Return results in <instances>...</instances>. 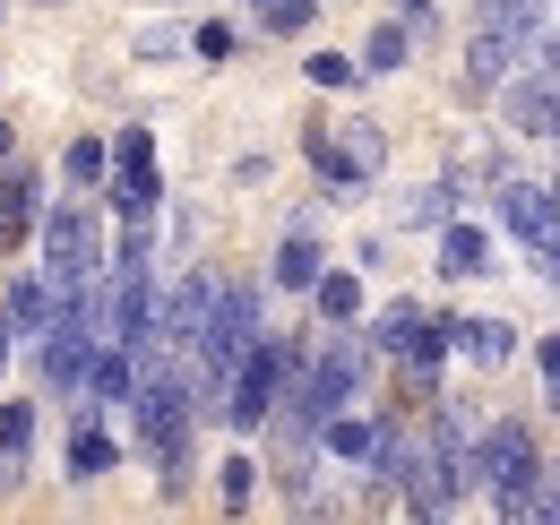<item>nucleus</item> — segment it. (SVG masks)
<instances>
[{"mask_svg":"<svg viewBox=\"0 0 560 525\" xmlns=\"http://www.w3.org/2000/svg\"><path fill=\"white\" fill-rule=\"evenodd\" d=\"M311 311H319V328H362V267H319Z\"/></svg>","mask_w":560,"mask_h":525,"instance_id":"nucleus-11","label":"nucleus"},{"mask_svg":"<svg viewBox=\"0 0 560 525\" xmlns=\"http://www.w3.org/2000/svg\"><path fill=\"white\" fill-rule=\"evenodd\" d=\"M173 52H190L182 26H139V61H173Z\"/></svg>","mask_w":560,"mask_h":525,"instance_id":"nucleus-26","label":"nucleus"},{"mask_svg":"<svg viewBox=\"0 0 560 525\" xmlns=\"http://www.w3.org/2000/svg\"><path fill=\"white\" fill-rule=\"evenodd\" d=\"M544 198H552V207H560V173H552V182H544Z\"/></svg>","mask_w":560,"mask_h":525,"instance_id":"nucleus-32","label":"nucleus"},{"mask_svg":"<svg viewBox=\"0 0 560 525\" xmlns=\"http://www.w3.org/2000/svg\"><path fill=\"white\" fill-rule=\"evenodd\" d=\"M491 233L483 224H466V215H448L440 224V276H491Z\"/></svg>","mask_w":560,"mask_h":525,"instance_id":"nucleus-14","label":"nucleus"},{"mask_svg":"<svg viewBox=\"0 0 560 525\" xmlns=\"http://www.w3.org/2000/svg\"><path fill=\"white\" fill-rule=\"evenodd\" d=\"M215 491H224V509H250V491H259V457H224Z\"/></svg>","mask_w":560,"mask_h":525,"instance_id":"nucleus-22","label":"nucleus"},{"mask_svg":"<svg viewBox=\"0 0 560 525\" xmlns=\"http://www.w3.org/2000/svg\"><path fill=\"white\" fill-rule=\"evenodd\" d=\"M319 267H328V250H319V233H302V224H284V242H277V267H268V284H284V293H311V284H319Z\"/></svg>","mask_w":560,"mask_h":525,"instance_id":"nucleus-12","label":"nucleus"},{"mask_svg":"<svg viewBox=\"0 0 560 525\" xmlns=\"http://www.w3.org/2000/svg\"><path fill=\"white\" fill-rule=\"evenodd\" d=\"M302 69H311V86H328V95H346L353 78H362V61H346V52H311Z\"/></svg>","mask_w":560,"mask_h":525,"instance_id":"nucleus-24","label":"nucleus"},{"mask_svg":"<svg viewBox=\"0 0 560 525\" xmlns=\"http://www.w3.org/2000/svg\"><path fill=\"white\" fill-rule=\"evenodd\" d=\"M406 9V26H431V0H397Z\"/></svg>","mask_w":560,"mask_h":525,"instance_id":"nucleus-29","label":"nucleus"},{"mask_svg":"<svg viewBox=\"0 0 560 525\" xmlns=\"http://www.w3.org/2000/svg\"><path fill=\"white\" fill-rule=\"evenodd\" d=\"M0 448H9V457L35 448V405H26V396H0Z\"/></svg>","mask_w":560,"mask_h":525,"instance_id":"nucleus-21","label":"nucleus"},{"mask_svg":"<svg viewBox=\"0 0 560 525\" xmlns=\"http://www.w3.org/2000/svg\"><path fill=\"white\" fill-rule=\"evenodd\" d=\"M44 224V173L35 164H0V250H18Z\"/></svg>","mask_w":560,"mask_h":525,"instance_id":"nucleus-5","label":"nucleus"},{"mask_svg":"<svg viewBox=\"0 0 560 525\" xmlns=\"http://www.w3.org/2000/svg\"><path fill=\"white\" fill-rule=\"evenodd\" d=\"M250 9H259V0H250Z\"/></svg>","mask_w":560,"mask_h":525,"instance_id":"nucleus-33","label":"nucleus"},{"mask_svg":"<svg viewBox=\"0 0 560 525\" xmlns=\"http://www.w3.org/2000/svg\"><path fill=\"white\" fill-rule=\"evenodd\" d=\"M190 52H199V61H233V52H242V26H224V18H208V26L190 35Z\"/></svg>","mask_w":560,"mask_h":525,"instance_id":"nucleus-25","label":"nucleus"},{"mask_svg":"<svg viewBox=\"0 0 560 525\" xmlns=\"http://www.w3.org/2000/svg\"><path fill=\"white\" fill-rule=\"evenodd\" d=\"M35 242H44V276H52L61 293H78V284L104 267V224H95V207H86V198H61V207H44Z\"/></svg>","mask_w":560,"mask_h":525,"instance_id":"nucleus-2","label":"nucleus"},{"mask_svg":"<svg viewBox=\"0 0 560 525\" xmlns=\"http://www.w3.org/2000/svg\"><path fill=\"white\" fill-rule=\"evenodd\" d=\"M380 431H388V422H371V413H353V405H337V413L319 422V448H328L337 465H371V448H380Z\"/></svg>","mask_w":560,"mask_h":525,"instance_id":"nucleus-13","label":"nucleus"},{"mask_svg":"<svg viewBox=\"0 0 560 525\" xmlns=\"http://www.w3.org/2000/svg\"><path fill=\"white\" fill-rule=\"evenodd\" d=\"M9 345H18V328H9V319H0V380H9Z\"/></svg>","mask_w":560,"mask_h":525,"instance_id":"nucleus-30","label":"nucleus"},{"mask_svg":"<svg viewBox=\"0 0 560 525\" xmlns=\"http://www.w3.org/2000/svg\"><path fill=\"white\" fill-rule=\"evenodd\" d=\"M448 215H466V190L440 173V182H422V190H406L397 198V233H440Z\"/></svg>","mask_w":560,"mask_h":525,"instance_id":"nucleus-10","label":"nucleus"},{"mask_svg":"<svg viewBox=\"0 0 560 525\" xmlns=\"http://www.w3.org/2000/svg\"><path fill=\"white\" fill-rule=\"evenodd\" d=\"M448 345H457L475 371H500V362L517 353V328H509L500 311H483V319H448Z\"/></svg>","mask_w":560,"mask_h":525,"instance_id":"nucleus-9","label":"nucleus"},{"mask_svg":"<svg viewBox=\"0 0 560 525\" xmlns=\"http://www.w3.org/2000/svg\"><path fill=\"white\" fill-rule=\"evenodd\" d=\"M104 190H113V207H121V215H155V198H164L155 155H139V164H104Z\"/></svg>","mask_w":560,"mask_h":525,"instance_id":"nucleus-16","label":"nucleus"},{"mask_svg":"<svg viewBox=\"0 0 560 525\" xmlns=\"http://www.w3.org/2000/svg\"><path fill=\"white\" fill-rule=\"evenodd\" d=\"M121 465V440L95 422V413H78V431H70V482H104Z\"/></svg>","mask_w":560,"mask_h":525,"instance_id":"nucleus-15","label":"nucleus"},{"mask_svg":"<svg viewBox=\"0 0 560 525\" xmlns=\"http://www.w3.org/2000/svg\"><path fill=\"white\" fill-rule=\"evenodd\" d=\"M415 61V26H371V44H362V78H388V69H406Z\"/></svg>","mask_w":560,"mask_h":525,"instance_id":"nucleus-17","label":"nucleus"},{"mask_svg":"<svg viewBox=\"0 0 560 525\" xmlns=\"http://www.w3.org/2000/svg\"><path fill=\"white\" fill-rule=\"evenodd\" d=\"M302 155L319 164L328 198H362L380 173H388V130L371 113H346V121H311L302 130Z\"/></svg>","mask_w":560,"mask_h":525,"instance_id":"nucleus-1","label":"nucleus"},{"mask_svg":"<svg viewBox=\"0 0 560 525\" xmlns=\"http://www.w3.org/2000/svg\"><path fill=\"white\" fill-rule=\"evenodd\" d=\"M535 371H544V380L560 388V336H535Z\"/></svg>","mask_w":560,"mask_h":525,"instance_id":"nucleus-27","label":"nucleus"},{"mask_svg":"<svg viewBox=\"0 0 560 525\" xmlns=\"http://www.w3.org/2000/svg\"><path fill=\"white\" fill-rule=\"evenodd\" d=\"M448 353H457V345H448V319H431V311H422V319H415V336L397 345V362H406L415 396H431V388H440V362H448Z\"/></svg>","mask_w":560,"mask_h":525,"instance_id":"nucleus-8","label":"nucleus"},{"mask_svg":"<svg viewBox=\"0 0 560 525\" xmlns=\"http://www.w3.org/2000/svg\"><path fill=\"white\" fill-rule=\"evenodd\" d=\"M61 302H70V293H61V284H52L44 267H35V276H18V284H9V302H0V319H9L18 336H44V328H52V311H61Z\"/></svg>","mask_w":560,"mask_h":525,"instance_id":"nucleus-7","label":"nucleus"},{"mask_svg":"<svg viewBox=\"0 0 560 525\" xmlns=\"http://www.w3.org/2000/svg\"><path fill=\"white\" fill-rule=\"evenodd\" d=\"M130 388H139V353H130V345H95L78 396H86V405H130Z\"/></svg>","mask_w":560,"mask_h":525,"instance_id":"nucleus-6","label":"nucleus"},{"mask_svg":"<svg viewBox=\"0 0 560 525\" xmlns=\"http://www.w3.org/2000/svg\"><path fill=\"white\" fill-rule=\"evenodd\" d=\"M9 155H18V130H9V121H0V164H9Z\"/></svg>","mask_w":560,"mask_h":525,"instance_id":"nucleus-31","label":"nucleus"},{"mask_svg":"<svg viewBox=\"0 0 560 525\" xmlns=\"http://www.w3.org/2000/svg\"><path fill=\"white\" fill-rule=\"evenodd\" d=\"M500 121H509L517 138H560V78L517 69V78L500 86Z\"/></svg>","mask_w":560,"mask_h":525,"instance_id":"nucleus-4","label":"nucleus"},{"mask_svg":"<svg viewBox=\"0 0 560 525\" xmlns=\"http://www.w3.org/2000/svg\"><path fill=\"white\" fill-rule=\"evenodd\" d=\"M491 207H500V224H509L526 250H552L560 242V207L544 198V182H509V173H500V182H491Z\"/></svg>","mask_w":560,"mask_h":525,"instance_id":"nucleus-3","label":"nucleus"},{"mask_svg":"<svg viewBox=\"0 0 560 525\" xmlns=\"http://www.w3.org/2000/svg\"><path fill=\"white\" fill-rule=\"evenodd\" d=\"M448 182H457V190H491V182H500V147H491V138H457Z\"/></svg>","mask_w":560,"mask_h":525,"instance_id":"nucleus-18","label":"nucleus"},{"mask_svg":"<svg viewBox=\"0 0 560 525\" xmlns=\"http://www.w3.org/2000/svg\"><path fill=\"white\" fill-rule=\"evenodd\" d=\"M415 319H422V302H406V293H397V302H380V311H371V353H397V345H406V336H415Z\"/></svg>","mask_w":560,"mask_h":525,"instance_id":"nucleus-19","label":"nucleus"},{"mask_svg":"<svg viewBox=\"0 0 560 525\" xmlns=\"http://www.w3.org/2000/svg\"><path fill=\"white\" fill-rule=\"evenodd\" d=\"M311 18H319V0H259V26L268 35H302Z\"/></svg>","mask_w":560,"mask_h":525,"instance_id":"nucleus-23","label":"nucleus"},{"mask_svg":"<svg viewBox=\"0 0 560 525\" xmlns=\"http://www.w3.org/2000/svg\"><path fill=\"white\" fill-rule=\"evenodd\" d=\"M104 164H113V147H104V138H70V155H61V173H70L78 190H95V182H104Z\"/></svg>","mask_w":560,"mask_h":525,"instance_id":"nucleus-20","label":"nucleus"},{"mask_svg":"<svg viewBox=\"0 0 560 525\" xmlns=\"http://www.w3.org/2000/svg\"><path fill=\"white\" fill-rule=\"evenodd\" d=\"M18 465H26V457H9V448H0V491H18Z\"/></svg>","mask_w":560,"mask_h":525,"instance_id":"nucleus-28","label":"nucleus"}]
</instances>
